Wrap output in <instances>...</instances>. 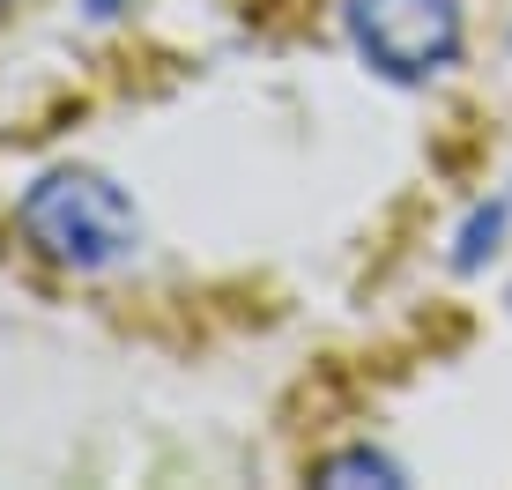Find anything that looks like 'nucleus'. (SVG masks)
<instances>
[{"label":"nucleus","mask_w":512,"mask_h":490,"mask_svg":"<svg viewBox=\"0 0 512 490\" xmlns=\"http://www.w3.org/2000/svg\"><path fill=\"white\" fill-rule=\"evenodd\" d=\"M498 238H505V201H490L468 216L461 245H453V268H483V253H498Z\"/></svg>","instance_id":"nucleus-4"},{"label":"nucleus","mask_w":512,"mask_h":490,"mask_svg":"<svg viewBox=\"0 0 512 490\" xmlns=\"http://www.w3.org/2000/svg\"><path fill=\"white\" fill-rule=\"evenodd\" d=\"M349 45L386 82H423L461 52V0H349Z\"/></svg>","instance_id":"nucleus-2"},{"label":"nucleus","mask_w":512,"mask_h":490,"mask_svg":"<svg viewBox=\"0 0 512 490\" xmlns=\"http://www.w3.org/2000/svg\"><path fill=\"white\" fill-rule=\"evenodd\" d=\"M320 483H334V490H357V483H379V490H394L401 483V468L386 461V453H372V446H349V453H327L320 468H312Z\"/></svg>","instance_id":"nucleus-3"},{"label":"nucleus","mask_w":512,"mask_h":490,"mask_svg":"<svg viewBox=\"0 0 512 490\" xmlns=\"http://www.w3.org/2000/svg\"><path fill=\"white\" fill-rule=\"evenodd\" d=\"M119 8H134V0H82V15H90V23H112Z\"/></svg>","instance_id":"nucleus-5"},{"label":"nucleus","mask_w":512,"mask_h":490,"mask_svg":"<svg viewBox=\"0 0 512 490\" xmlns=\"http://www.w3.org/2000/svg\"><path fill=\"white\" fill-rule=\"evenodd\" d=\"M23 238L38 245L52 268L97 275V268H119L141 245V216L97 171H45L23 194Z\"/></svg>","instance_id":"nucleus-1"}]
</instances>
